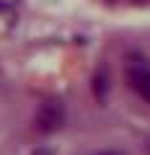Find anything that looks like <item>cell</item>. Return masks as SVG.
Returning a JSON list of instances; mask_svg holds the SVG:
<instances>
[{
  "label": "cell",
  "mask_w": 150,
  "mask_h": 155,
  "mask_svg": "<svg viewBox=\"0 0 150 155\" xmlns=\"http://www.w3.org/2000/svg\"><path fill=\"white\" fill-rule=\"evenodd\" d=\"M62 122H65V109H62L60 101H44L39 106V111H36V116H34V127L42 134H49L55 129H60Z\"/></svg>",
  "instance_id": "cell-1"
},
{
  "label": "cell",
  "mask_w": 150,
  "mask_h": 155,
  "mask_svg": "<svg viewBox=\"0 0 150 155\" xmlns=\"http://www.w3.org/2000/svg\"><path fill=\"white\" fill-rule=\"evenodd\" d=\"M127 78H129V85H132V88L150 104V70H137V67H129Z\"/></svg>",
  "instance_id": "cell-2"
},
{
  "label": "cell",
  "mask_w": 150,
  "mask_h": 155,
  "mask_svg": "<svg viewBox=\"0 0 150 155\" xmlns=\"http://www.w3.org/2000/svg\"><path fill=\"white\" fill-rule=\"evenodd\" d=\"M101 155H111V153H101Z\"/></svg>",
  "instance_id": "cell-3"
}]
</instances>
